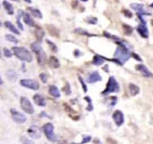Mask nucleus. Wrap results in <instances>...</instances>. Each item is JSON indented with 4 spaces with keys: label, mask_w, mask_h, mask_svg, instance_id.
<instances>
[{
    "label": "nucleus",
    "mask_w": 153,
    "mask_h": 144,
    "mask_svg": "<svg viewBox=\"0 0 153 144\" xmlns=\"http://www.w3.org/2000/svg\"><path fill=\"white\" fill-rule=\"evenodd\" d=\"M123 29H124V32H125V34L126 35H131L132 33V32H133V28L127 24L123 25Z\"/></svg>",
    "instance_id": "nucleus-29"
},
{
    "label": "nucleus",
    "mask_w": 153,
    "mask_h": 144,
    "mask_svg": "<svg viewBox=\"0 0 153 144\" xmlns=\"http://www.w3.org/2000/svg\"><path fill=\"white\" fill-rule=\"evenodd\" d=\"M12 1H15V2H16V1H17V2H18L19 0H12Z\"/></svg>",
    "instance_id": "nucleus-46"
},
{
    "label": "nucleus",
    "mask_w": 153,
    "mask_h": 144,
    "mask_svg": "<svg viewBox=\"0 0 153 144\" xmlns=\"http://www.w3.org/2000/svg\"><path fill=\"white\" fill-rule=\"evenodd\" d=\"M5 38H6L8 41L14 43V44H17V42H18V40L15 38V36L12 35H9V34L6 35H5Z\"/></svg>",
    "instance_id": "nucleus-28"
},
{
    "label": "nucleus",
    "mask_w": 153,
    "mask_h": 144,
    "mask_svg": "<svg viewBox=\"0 0 153 144\" xmlns=\"http://www.w3.org/2000/svg\"><path fill=\"white\" fill-rule=\"evenodd\" d=\"M47 43L48 45H49L51 50L53 51V52H57V47L56 46V44H53V42H51L50 40H47Z\"/></svg>",
    "instance_id": "nucleus-30"
},
{
    "label": "nucleus",
    "mask_w": 153,
    "mask_h": 144,
    "mask_svg": "<svg viewBox=\"0 0 153 144\" xmlns=\"http://www.w3.org/2000/svg\"><path fill=\"white\" fill-rule=\"evenodd\" d=\"M136 69H137L138 71L140 72V74L145 77H151L152 76V74L150 71L145 66L143 65H137L136 66Z\"/></svg>",
    "instance_id": "nucleus-14"
},
{
    "label": "nucleus",
    "mask_w": 153,
    "mask_h": 144,
    "mask_svg": "<svg viewBox=\"0 0 153 144\" xmlns=\"http://www.w3.org/2000/svg\"><path fill=\"white\" fill-rule=\"evenodd\" d=\"M131 8L134 11H136L137 14L143 15H143H150L149 13H148L147 11L144 10V7H143V5H142V4L131 3Z\"/></svg>",
    "instance_id": "nucleus-11"
},
{
    "label": "nucleus",
    "mask_w": 153,
    "mask_h": 144,
    "mask_svg": "<svg viewBox=\"0 0 153 144\" xmlns=\"http://www.w3.org/2000/svg\"><path fill=\"white\" fill-rule=\"evenodd\" d=\"M119 91V85L114 77H110L107 84V88L102 92L103 95H108L113 92H118Z\"/></svg>",
    "instance_id": "nucleus-4"
},
{
    "label": "nucleus",
    "mask_w": 153,
    "mask_h": 144,
    "mask_svg": "<svg viewBox=\"0 0 153 144\" xmlns=\"http://www.w3.org/2000/svg\"><path fill=\"white\" fill-rule=\"evenodd\" d=\"M35 35L38 42H41L42 41V39H43L44 36H45V32H44V30L41 27L37 26L35 30Z\"/></svg>",
    "instance_id": "nucleus-16"
},
{
    "label": "nucleus",
    "mask_w": 153,
    "mask_h": 144,
    "mask_svg": "<svg viewBox=\"0 0 153 144\" xmlns=\"http://www.w3.org/2000/svg\"><path fill=\"white\" fill-rule=\"evenodd\" d=\"M12 51L15 56L21 61L27 62H31L32 61V55L27 48L14 47L12 48Z\"/></svg>",
    "instance_id": "nucleus-2"
},
{
    "label": "nucleus",
    "mask_w": 153,
    "mask_h": 144,
    "mask_svg": "<svg viewBox=\"0 0 153 144\" xmlns=\"http://www.w3.org/2000/svg\"><path fill=\"white\" fill-rule=\"evenodd\" d=\"M150 7H151V8H153V3H152L151 5H150Z\"/></svg>",
    "instance_id": "nucleus-42"
},
{
    "label": "nucleus",
    "mask_w": 153,
    "mask_h": 144,
    "mask_svg": "<svg viewBox=\"0 0 153 144\" xmlns=\"http://www.w3.org/2000/svg\"><path fill=\"white\" fill-rule=\"evenodd\" d=\"M33 100L35 102L38 106L40 107H45L46 106V102H45V98L42 95H39V94H36L33 96Z\"/></svg>",
    "instance_id": "nucleus-15"
},
{
    "label": "nucleus",
    "mask_w": 153,
    "mask_h": 144,
    "mask_svg": "<svg viewBox=\"0 0 153 144\" xmlns=\"http://www.w3.org/2000/svg\"><path fill=\"white\" fill-rule=\"evenodd\" d=\"M2 84H3V82H2V80L1 78V76H0V85H2Z\"/></svg>",
    "instance_id": "nucleus-41"
},
{
    "label": "nucleus",
    "mask_w": 153,
    "mask_h": 144,
    "mask_svg": "<svg viewBox=\"0 0 153 144\" xmlns=\"http://www.w3.org/2000/svg\"><path fill=\"white\" fill-rule=\"evenodd\" d=\"M104 62V59L103 57L100 56H96L93 58V61H92V63L95 65V66H101Z\"/></svg>",
    "instance_id": "nucleus-25"
},
{
    "label": "nucleus",
    "mask_w": 153,
    "mask_h": 144,
    "mask_svg": "<svg viewBox=\"0 0 153 144\" xmlns=\"http://www.w3.org/2000/svg\"><path fill=\"white\" fill-rule=\"evenodd\" d=\"M2 4H3L4 8H5V9L6 10L7 13H8V14L10 15L14 14V10L13 6H12V5L10 3V2H8V1L5 0V1H3Z\"/></svg>",
    "instance_id": "nucleus-21"
},
{
    "label": "nucleus",
    "mask_w": 153,
    "mask_h": 144,
    "mask_svg": "<svg viewBox=\"0 0 153 144\" xmlns=\"http://www.w3.org/2000/svg\"><path fill=\"white\" fill-rule=\"evenodd\" d=\"M27 10L32 14V15L33 17H35L38 18V19H41V18L43 17L42 14H41V12H40L38 9H36V8H31V7H30V8H27Z\"/></svg>",
    "instance_id": "nucleus-22"
},
{
    "label": "nucleus",
    "mask_w": 153,
    "mask_h": 144,
    "mask_svg": "<svg viewBox=\"0 0 153 144\" xmlns=\"http://www.w3.org/2000/svg\"><path fill=\"white\" fill-rule=\"evenodd\" d=\"M25 2H28V3H32V0H24Z\"/></svg>",
    "instance_id": "nucleus-40"
},
{
    "label": "nucleus",
    "mask_w": 153,
    "mask_h": 144,
    "mask_svg": "<svg viewBox=\"0 0 153 144\" xmlns=\"http://www.w3.org/2000/svg\"><path fill=\"white\" fill-rule=\"evenodd\" d=\"M5 27H7V28L8 29V30H10L11 32H13L14 34H16V35H20V32H19V30H17V29L13 25V23H11V22L9 21H6L5 23Z\"/></svg>",
    "instance_id": "nucleus-23"
},
{
    "label": "nucleus",
    "mask_w": 153,
    "mask_h": 144,
    "mask_svg": "<svg viewBox=\"0 0 153 144\" xmlns=\"http://www.w3.org/2000/svg\"><path fill=\"white\" fill-rule=\"evenodd\" d=\"M43 130L47 138L49 140L52 141V142H56L57 140V138H56L54 132H53L54 127H53V125L52 123H47V124H45L43 127Z\"/></svg>",
    "instance_id": "nucleus-5"
},
{
    "label": "nucleus",
    "mask_w": 153,
    "mask_h": 144,
    "mask_svg": "<svg viewBox=\"0 0 153 144\" xmlns=\"http://www.w3.org/2000/svg\"><path fill=\"white\" fill-rule=\"evenodd\" d=\"M23 21L26 24H27L29 26H35V22L32 20V18H31L30 15L28 13L23 12Z\"/></svg>",
    "instance_id": "nucleus-17"
},
{
    "label": "nucleus",
    "mask_w": 153,
    "mask_h": 144,
    "mask_svg": "<svg viewBox=\"0 0 153 144\" xmlns=\"http://www.w3.org/2000/svg\"><path fill=\"white\" fill-rule=\"evenodd\" d=\"M32 50L36 54L37 59H38V62L41 66H44L47 60L46 55H45V51L43 50L42 48L40 46V44L38 42H34L31 44Z\"/></svg>",
    "instance_id": "nucleus-3"
},
{
    "label": "nucleus",
    "mask_w": 153,
    "mask_h": 144,
    "mask_svg": "<svg viewBox=\"0 0 153 144\" xmlns=\"http://www.w3.org/2000/svg\"><path fill=\"white\" fill-rule=\"evenodd\" d=\"M131 56V54L125 43L119 41V47L114 53V61L118 64L123 65L130 59Z\"/></svg>",
    "instance_id": "nucleus-1"
},
{
    "label": "nucleus",
    "mask_w": 153,
    "mask_h": 144,
    "mask_svg": "<svg viewBox=\"0 0 153 144\" xmlns=\"http://www.w3.org/2000/svg\"><path fill=\"white\" fill-rule=\"evenodd\" d=\"M113 119L114 122L116 124L117 126H121L124 123L125 119H124V115L122 111L120 110H116L113 114Z\"/></svg>",
    "instance_id": "nucleus-10"
},
{
    "label": "nucleus",
    "mask_w": 153,
    "mask_h": 144,
    "mask_svg": "<svg viewBox=\"0 0 153 144\" xmlns=\"http://www.w3.org/2000/svg\"><path fill=\"white\" fill-rule=\"evenodd\" d=\"M101 76L99 74L98 71H93L89 75V77L86 79V82L89 84H94V83L98 82V81H101Z\"/></svg>",
    "instance_id": "nucleus-12"
},
{
    "label": "nucleus",
    "mask_w": 153,
    "mask_h": 144,
    "mask_svg": "<svg viewBox=\"0 0 153 144\" xmlns=\"http://www.w3.org/2000/svg\"><path fill=\"white\" fill-rule=\"evenodd\" d=\"M131 55H132V56H134V57L135 58V59H138V61H142V60H141V59H140V58L138 56H137V54H135V53H131Z\"/></svg>",
    "instance_id": "nucleus-39"
},
{
    "label": "nucleus",
    "mask_w": 153,
    "mask_h": 144,
    "mask_svg": "<svg viewBox=\"0 0 153 144\" xmlns=\"http://www.w3.org/2000/svg\"><path fill=\"white\" fill-rule=\"evenodd\" d=\"M6 77L8 80H10L11 82H14V81H16L17 79V73L14 70L9 69V70H8L6 71Z\"/></svg>",
    "instance_id": "nucleus-19"
},
{
    "label": "nucleus",
    "mask_w": 153,
    "mask_h": 144,
    "mask_svg": "<svg viewBox=\"0 0 153 144\" xmlns=\"http://www.w3.org/2000/svg\"><path fill=\"white\" fill-rule=\"evenodd\" d=\"M80 1H83V2H87L88 0H80Z\"/></svg>",
    "instance_id": "nucleus-43"
},
{
    "label": "nucleus",
    "mask_w": 153,
    "mask_h": 144,
    "mask_svg": "<svg viewBox=\"0 0 153 144\" xmlns=\"http://www.w3.org/2000/svg\"><path fill=\"white\" fill-rule=\"evenodd\" d=\"M20 105H21L22 109L28 114H32L35 112L34 107H33L32 104V103L28 98L22 97L20 98Z\"/></svg>",
    "instance_id": "nucleus-7"
},
{
    "label": "nucleus",
    "mask_w": 153,
    "mask_h": 144,
    "mask_svg": "<svg viewBox=\"0 0 153 144\" xmlns=\"http://www.w3.org/2000/svg\"><path fill=\"white\" fill-rule=\"evenodd\" d=\"M88 23H90V24H96L98 22V20L97 18L96 17H88V20H87Z\"/></svg>",
    "instance_id": "nucleus-34"
},
{
    "label": "nucleus",
    "mask_w": 153,
    "mask_h": 144,
    "mask_svg": "<svg viewBox=\"0 0 153 144\" xmlns=\"http://www.w3.org/2000/svg\"><path fill=\"white\" fill-rule=\"evenodd\" d=\"M49 93L52 96L54 97V98H58L61 96V94H60V92H59V89H58L57 87L54 85L50 86Z\"/></svg>",
    "instance_id": "nucleus-18"
},
{
    "label": "nucleus",
    "mask_w": 153,
    "mask_h": 144,
    "mask_svg": "<svg viewBox=\"0 0 153 144\" xmlns=\"http://www.w3.org/2000/svg\"><path fill=\"white\" fill-rule=\"evenodd\" d=\"M137 32H138L139 34H140L143 38H147L149 37V31L146 23H140V24L137 26Z\"/></svg>",
    "instance_id": "nucleus-13"
},
{
    "label": "nucleus",
    "mask_w": 153,
    "mask_h": 144,
    "mask_svg": "<svg viewBox=\"0 0 153 144\" xmlns=\"http://www.w3.org/2000/svg\"><path fill=\"white\" fill-rule=\"evenodd\" d=\"M91 139H92V137L91 136H89V135H87V136H84L83 138V140H82V143H89V141L91 140Z\"/></svg>",
    "instance_id": "nucleus-37"
},
{
    "label": "nucleus",
    "mask_w": 153,
    "mask_h": 144,
    "mask_svg": "<svg viewBox=\"0 0 153 144\" xmlns=\"http://www.w3.org/2000/svg\"><path fill=\"white\" fill-rule=\"evenodd\" d=\"M2 23H1V21H0V27H1V26H2Z\"/></svg>",
    "instance_id": "nucleus-45"
},
{
    "label": "nucleus",
    "mask_w": 153,
    "mask_h": 144,
    "mask_svg": "<svg viewBox=\"0 0 153 144\" xmlns=\"http://www.w3.org/2000/svg\"><path fill=\"white\" fill-rule=\"evenodd\" d=\"M20 84L22 86H24L26 88L30 89L32 90H38L39 89L40 86L38 81L32 79H23L20 81Z\"/></svg>",
    "instance_id": "nucleus-6"
},
{
    "label": "nucleus",
    "mask_w": 153,
    "mask_h": 144,
    "mask_svg": "<svg viewBox=\"0 0 153 144\" xmlns=\"http://www.w3.org/2000/svg\"><path fill=\"white\" fill-rule=\"evenodd\" d=\"M10 112L12 119H13V120L15 122L18 123V124H23V123L27 122V117H26V116L20 113V112L17 111V110H14V109H11L10 110Z\"/></svg>",
    "instance_id": "nucleus-8"
},
{
    "label": "nucleus",
    "mask_w": 153,
    "mask_h": 144,
    "mask_svg": "<svg viewBox=\"0 0 153 144\" xmlns=\"http://www.w3.org/2000/svg\"><path fill=\"white\" fill-rule=\"evenodd\" d=\"M40 78H41V80L44 83V84L47 83V76L45 74H44V73L40 74Z\"/></svg>",
    "instance_id": "nucleus-36"
},
{
    "label": "nucleus",
    "mask_w": 153,
    "mask_h": 144,
    "mask_svg": "<svg viewBox=\"0 0 153 144\" xmlns=\"http://www.w3.org/2000/svg\"><path fill=\"white\" fill-rule=\"evenodd\" d=\"M48 63H49V66L51 68H57L60 66L59 59L55 57V56H50L49 60H48Z\"/></svg>",
    "instance_id": "nucleus-20"
},
{
    "label": "nucleus",
    "mask_w": 153,
    "mask_h": 144,
    "mask_svg": "<svg viewBox=\"0 0 153 144\" xmlns=\"http://www.w3.org/2000/svg\"><path fill=\"white\" fill-rule=\"evenodd\" d=\"M3 53H4V55H5V57L11 58L12 56V53H11V50H10L7 49V48H4Z\"/></svg>",
    "instance_id": "nucleus-32"
},
{
    "label": "nucleus",
    "mask_w": 153,
    "mask_h": 144,
    "mask_svg": "<svg viewBox=\"0 0 153 144\" xmlns=\"http://www.w3.org/2000/svg\"><path fill=\"white\" fill-rule=\"evenodd\" d=\"M47 28L48 32H50V34L55 36V37H59V31H58V30L56 28V27H54V26H50L49 25V26H47Z\"/></svg>",
    "instance_id": "nucleus-26"
},
{
    "label": "nucleus",
    "mask_w": 153,
    "mask_h": 144,
    "mask_svg": "<svg viewBox=\"0 0 153 144\" xmlns=\"http://www.w3.org/2000/svg\"><path fill=\"white\" fill-rule=\"evenodd\" d=\"M78 77H79L80 82L81 84H82V87L84 90V92H87V86H86V84H85V83H84V81H83V80L82 79V77H81L80 76H78Z\"/></svg>",
    "instance_id": "nucleus-35"
},
{
    "label": "nucleus",
    "mask_w": 153,
    "mask_h": 144,
    "mask_svg": "<svg viewBox=\"0 0 153 144\" xmlns=\"http://www.w3.org/2000/svg\"><path fill=\"white\" fill-rule=\"evenodd\" d=\"M85 100H86L88 102V107H87V110L89 111H92L93 110V105H92V101H91V98L89 97H86L85 98Z\"/></svg>",
    "instance_id": "nucleus-31"
},
{
    "label": "nucleus",
    "mask_w": 153,
    "mask_h": 144,
    "mask_svg": "<svg viewBox=\"0 0 153 144\" xmlns=\"http://www.w3.org/2000/svg\"><path fill=\"white\" fill-rule=\"evenodd\" d=\"M123 14H125V17H129V18L133 16V14H132L131 13V12H129V10L123 11Z\"/></svg>",
    "instance_id": "nucleus-38"
},
{
    "label": "nucleus",
    "mask_w": 153,
    "mask_h": 144,
    "mask_svg": "<svg viewBox=\"0 0 153 144\" xmlns=\"http://www.w3.org/2000/svg\"><path fill=\"white\" fill-rule=\"evenodd\" d=\"M129 91L132 96H135L140 92V88L135 84H129Z\"/></svg>",
    "instance_id": "nucleus-24"
},
{
    "label": "nucleus",
    "mask_w": 153,
    "mask_h": 144,
    "mask_svg": "<svg viewBox=\"0 0 153 144\" xmlns=\"http://www.w3.org/2000/svg\"><path fill=\"white\" fill-rule=\"evenodd\" d=\"M29 136L32 139H39L41 137V133L37 126L32 125L28 129Z\"/></svg>",
    "instance_id": "nucleus-9"
},
{
    "label": "nucleus",
    "mask_w": 153,
    "mask_h": 144,
    "mask_svg": "<svg viewBox=\"0 0 153 144\" xmlns=\"http://www.w3.org/2000/svg\"><path fill=\"white\" fill-rule=\"evenodd\" d=\"M1 56H2V53H1V50H0V59H1Z\"/></svg>",
    "instance_id": "nucleus-44"
},
{
    "label": "nucleus",
    "mask_w": 153,
    "mask_h": 144,
    "mask_svg": "<svg viewBox=\"0 0 153 144\" xmlns=\"http://www.w3.org/2000/svg\"><path fill=\"white\" fill-rule=\"evenodd\" d=\"M63 91L65 92L66 95H70V94H71V88H70L69 84H66L65 86L63 88Z\"/></svg>",
    "instance_id": "nucleus-33"
},
{
    "label": "nucleus",
    "mask_w": 153,
    "mask_h": 144,
    "mask_svg": "<svg viewBox=\"0 0 153 144\" xmlns=\"http://www.w3.org/2000/svg\"><path fill=\"white\" fill-rule=\"evenodd\" d=\"M23 12L22 10H19L18 11V14H17V25H18V27L20 28V30H23V25H22L21 22H20V19H21V17H23Z\"/></svg>",
    "instance_id": "nucleus-27"
}]
</instances>
